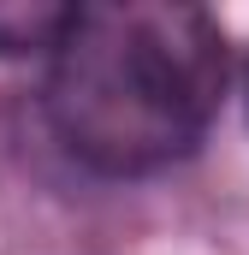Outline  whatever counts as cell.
Instances as JSON below:
<instances>
[{
    "instance_id": "6da1fadb",
    "label": "cell",
    "mask_w": 249,
    "mask_h": 255,
    "mask_svg": "<svg viewBox=\"0 0 249 255\" xmlns=\"http://www.w3.org/2000/svg\"><path fill=\"white\" fill-rule=\"evenodd\" d=\"M226 30L202 6H71L48 65V119L83 166L142 178L196 154L226 101Z\"/></svg>"
},
{
    "instance_id": "7a4b0ae2",
    "label": "cell",
    "mask_w": 249,
    "mask_h": 255,
    "mask_svg": "<svg viewBox=\"0 0 249 255\" xmlns=\"http://www.w3.org/2000/svg\"><path fill=\"white\" fill-rule=\"evenodd\" d=\"M65 24H71V6L0 0V54H54Z\"/></svg>"
}]
</instances>
